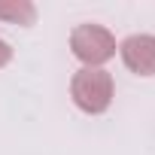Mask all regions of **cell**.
I'll return each instance as SVG.
<instances>
[{
    "instance_id": "6da1fadb",
    "label": "cell",
    "mask_w": 155,
    "mask_h": 155,
    "mask_svg": "<svg viewBox=\"0 0 155 155\" xmlns=\"http://www.w3.org/2000/svg\"><path fill=\"white\" fill-rule=\"evenodd\" d=\"M113 94H116V82H113V76L104 67H82L70 79V97H73V104L79 107L82 113H88V116L107 113L110 104H113Z\"/></svg>"
},
{
    "instance_id": "7a4b0ae2",
    "label": "cell",
    "mask_w": 155,
    "mask_h": 155,
    "mask_svg": "<svg viewBox=\"0 0 155 155\" xmlns=\"http://www.w3.org/2000/svg\"><path fill=\"white\" fill-rule=\"evenodd\" d=\"M70 49L85 67H101L116 55V37L104 25H76L70 31Z\"/></svg>"
},
{
    "instance_id": "3957f363",
    "label": "cell",
    "mask_w": 155,
    "mask_h": 155,
    "mask_svg": "<svg viewBox=\"0 0 155 155\" xmlns=\"http://www.w3.org/2000/svg\"><path fill=\"white\" fill-rule=\"evenodd\" d=\"M119 55L131 73L155 76V37L152 34H131L128 40H122Z\"/></svg>"
},
{
    "instance_id": "277c9868",
    "label": "cell",
    "mask_w": 155,
    "mask_h": 155,
    "mask_svg": "<svg viewBox=\"0 0 155 155\" xmlns=\"http://www.w3.org/2000/svg\"><path fill=\"white\" fill-rule=\"evenodd\" d=\"M0 18L28 28V25L37 21V6L31 0H0Z\"/></svg>"
},
{
    "instance_id": "5b68a950",
    "label": "cell",
    "mask_w": 155,
    "mask_h": 155,
    "mask_svg": "<svg viewBox=\"0 0 155 155\" xmlns=\"http://www.w3.org/2000/svg\"><path fill=\"white\" fill-rule=\"evenodd\" d=\"M9 61H12V46L6 40H0V67H6Z\"/></svg>"
}]
</instances>
